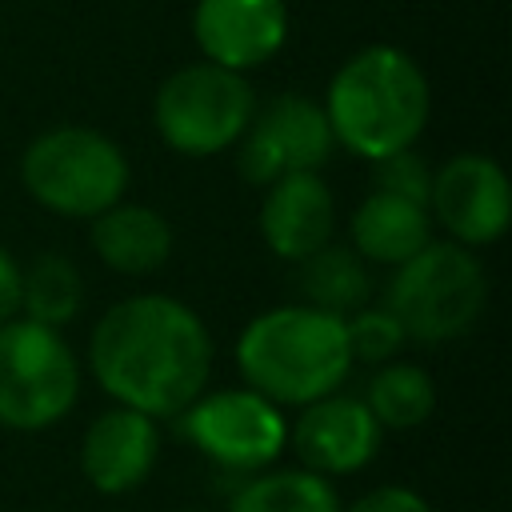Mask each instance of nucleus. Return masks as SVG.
<instances>
[{"label":"nucleus","mask_w":512,"mask_h":512,"mask_svg":"<svg viewBox=\"0 0 512 512\" xmlns=\"http://www.w3.org/2000/svg\"><path fill=\"white\" fill-rule=\"evenodd\" d=\"M20 272L24 268L16 264V256L0 244V324L20 316Z\"/></svg>","instance_id":"nucleus-24"},{"label":"nucleus","mask_w":512,"mask_h":512,"mask_svg":"<svg viewBox=\"0 0 512 512\" xmlns=\"http://www.w3.org/2000/svg\"><path fill=\"white\" fill-rule=\"evenodd\" d=\"M160 460V432L156 420L132 408L100 412L80 440V472L104 496H124L140 488Z\"/></svg>","instance_id":"nucleus-13"},{"label":"nucleus","mask_w":512,"mask_h":512,"mask_svg":"<svg viewBox=\"0 0 512 512\" xmlns=\"http://www.w3.org/2000/svg\"><path fill=\"white\" fill-rule=\"evenodd\" d=\"M236 368L252 392L280 404H312L340 392L352 372V344L340 316L280 304L244 324L236 340Z\"/></svg>","instance_id":"nucleus-2"},{"label":"nucleus","mask_w":512,"mask_h":512,"mask_svg":"<svg viewBox=\"0 0 512 512\" xmlns=\"http://www.w3.org/2000/svg\"><path fill=\"white\" fill-rule=\"evenodd\" d=\"M180 416L188 440L212 464L232 472L268 468L288 444V424L280 408L252 388H224L212 396H196Z\"/></svg>","instance_id":"nucleus-8"},{"label":"nucleus","mask_w":512,"mask_h":512,"mask_svg":"<svg viewBox=\"0 0 512 512\" xmlns=\"http://www.w3.org/2000/svg\"><path fill=\"white\" fill-rule=\"evenodd\" d=\"M192 36L208 64L244 72L272 60L288 36L284 0H200Z\"/></svg>","instance_id":"nucleus-12"},{"label":"nucleus","mask_w":512,"mask_h":512,"mask_svg":"<svg viewBox=\"0 0 512 512\" xmlns=\"http://www.w3.org/2000/svg\"><path fill=\"white\" fill-rule=\"evenodd\" d=\"M228 512H340V496L328 476L308 468H280L252 476L232 496Z\"/></svg>","instance_id":"nucleus-20"},{"label":"nucleus","mask_w":512,"mask_h":512,"mask_svg":"<svg viewBox=\"0 0 512 512\" xmlns=\"http://www.w3.org/2000/svg\"><path fill=\"white\" fill-rule=\"evenodd\" d=\"M380 424L368 412V404L360 396H320L312 404H304V412L296 416L288 440L300 456V464L316 476H352L360 472L376 448H380Z\"/></svg>","instance_id":"nucleus-11"},{"label":"nucleus","mask_w":512,"mask_h":512,"mask_svg":"<svg viewBox=\"0 0 512 512\" xmlns=\"http://www.w3.org/2000/svg\"><path fill=\"white\" fill-rule=\"evenodd\" d=\"M96 384L152 420L180 416L212 376V336L204 320L172 296L144 292L112 304L88 340Z\"/></svg>","instance_id":"nucleus-1"},{"label":"nucleus","mask_w":512,"mask_h":512,"mask_svg":"<svg viewBox=\"0 0 512 512\" xmlns=\"http://www.w3.org/2000/svg\"><path fill=\"white\" fill-rule=\"evenodd\" d=\"M380 428H416L436 408V384L420 364L388 360L368 380V392L360 396Z\"/></svg>","instance_id":"nucleus-19"},{"label":"nucleus","mask_w":512,"mask_h":512,"mask_svg":"<svg viewBox=\"0 0 512 512\" xmlns=\"http://www.w3.org/2000/svg\"><path fill=\"white\" fill-rule=\"evenodd\" d=\"M240 144V176L248 184H272L288 172H316L332 156V128L316 100L284 92L252 112Z\"/></svg>","instance_id":"nucleus-9"},{"label":"nucleus","mask_w":512,"mask_h":512,"mask_svg":"<svg viewBox=\"0 0 512 512\" xmlns=\"http://www.w3.org/2000/svg\"><path fill=\"white\" fill-rule=\"evenodd\" d=\"M336 204L320 172H288L268 184L260 204V236L280 260H304L332 244Z\"/></svg>","instance_id":"nucleus-14"},{"label":"nucleus","mask_w":512,"mask_h":512,"mask_svg":"<svg viewBox=\"0 0 512 512\" xmlns=\"http://www.w3.org/2000/svg\"><path fill=\"white\" fill-rule=\"evenodd\" d=\"M176 512H192V508H176Z\"/></svg>","instance_id":"nucleus-25"},{"label":"nucleus","mask_w":512,"mask_h":512,"mask_svg":"<svg viewBox=\"0 0 512 512\" xmlns=\"http://www.w3.org/2000/svg\"><path fill=\"white\" fill-rule=\"evenodd\" d=\"M488 300V276L472 248L452 240H428L404 260L388 284V312L400 320L408 340L444 344L464 336Z\"/></svg>","instance_id":"nucleus-4"},{"label":"nucleus","mask_w":512,"mask_h":512,"mask_svg":"<svg viewBox=\"0 0 512 512\" xmlns=\"http://www.w3.org/2000/svg\"><path fill=\"white\" fill-rule=\"evenodd\" d=\"M96 256L124 276H148L164 268L172 256V228L168 220L148 204H112L100 216H92L88 232Z\"/></svg>","instance_id":"nucleus-15"},{"label":"nucleus","mask_w":512,"mask_h":512,"mask_svg":"<svg viewBox=\"0 0 512 512\" xmlns=\"http://www.w3.org/2000/svg\"><path fill=\"white\" fill-rule=\"evenodd\" d=\"M428 216L452 236V244L480 248L508 232L512 220V188L504 168L492 156H452L432 172Z\"/></svg>","instance_id":"nucleus-10"},{"label":"nucleus","mask_w":512,"mask_h":512,"mask_svg":"<svg viewBox=\"0 0 512 512\" xmlns=\"http://www.w3.org/2000/svg\"><path fill=\"white\" fill-rule=\"evenodd\" d=\"M256 112L244 72L220 64H188L172 72L152 104L160 140L180 156H216L236 144Z\"/></svg>","instance_id":"nucleus-7"},{"label":"nucleus","mask_w":512,"mask_h":512,"mask_svg":"<svg viewBox=\"0 0 512 512\" xmlns=\"http://www.w3.org/2000/svg\"><path fill=\"white\" fill-rule=\"evenodd\" d=\"M372 192H388V196H400V200H412V204L428 208L432 168L412 148L392 152L384 160H372Z\"/></svg>","instance_id":"nucleus-22"},{"label":"nucleus","mask_w":512,"mask_h":512,"mask_svg":"<svg viewBox=\"0 0 512 512\" xmlns=\"http://www.w3.org/2000/svg\"><path fill=\"white\" fill-rule=\"evenodd\" d=\"M340 512H432V508L416 488L384 484V488L364 492L360 500H352V508H340Z\"/></svg>","instance_id":"nucleus-23"},{"label":"nucleus","mask_w":512,"mask_h":512,"mask_svg":"<svg viewBox=\"0 0 512 512\" xmlns=\"http://www.w3.org/2000/svg\"><path fill=\"white\" fill-rule=\"evenodd\" d=\"M20 180L36 204L56 216L92 220L120 204L128 188L124 152L96 128L64 124L40 132L20 160Z\"/></svg>","instance_id":"nucleus-5"},{"label":"nucleus","mask_w":512,"mask_h":512,"mask_svg":"<svg viewBox=\"0 0 512 512\" xmlns=\"http://www.w3.org/2000/svg\"><path fill=\"white\" fill-rule=\"evenodd\" d=\"M324 116L332 140L364 160H384L416 144L428 124V80L392 44L360 48L328 84Z\"/></svg>","instance_id":"nucleus-3"},{"label":"nucleus","mask_w":512,"mask_h":512,"mask_svg":"<svg viewBox=\"0 0 512 512\" xmlns=\"http://www.w3.org/2000/svg\"><path fill=\"white\" fill-rule=\"evenodd\" d=\"M80 308H84V276L68 256L44 252L40 260H32V268L20 272L24 320L60 332L64 324H72L80 316Z\"/></svg>","instance_id":"nucleus-18"},{"label":"nucleus","mask_w":512,"mask_h":512,"mask_svg":"<svg viewBox=\"0 0 512 512\" xmlns=\"http://www.w3.org/2000/svg\"><path fill=\"white\" fill-rule=\"evenodd\" d=\"M348 344H352V360H368V364H388L400 348H404V328L400 320L380 304V308H356L348 320Z\"/></svg>","instance_id":"nucleus-21"},{"label":"nucleus","mask_w":512,"mask_h":512,"mask_svg":"<svg viewBox=\"0 0 512 512\" xmlns=\"http://www.w3.org/2000/svg\"><path fill=\"white\" fill-rule=\"evenodd\" d=\"M80 396V368L56 328L32 320L0 324V424L44 432Z\"/></svg>","instance_id":"nucleus-6"},{"label":"nucleus","mask_w":512,"mask_h":512,"mask_svg":"<svg viewBox=\"0 0 512 512\" xmlns=\"http://www.w3.org/2000/svg\"><path fill=\"white\" fill-rule=\"evenodd\" d=\"M300 296L308 308L348 320L372 296V276L352 244H324L300 260Z\"/></svg>","instance_id":"nucleus-17"},{"label":"nucleus","mask_w":512,"mask_h":512,"mask_svg":"<svg viewBox=\"0 0 512 512\" xmlns=\"http://www.w3.org/2000/svg\"><path fill=\"white\" fill-rule=\"evenodd\" d=\"M428 240H432V216L424 204L388 192H368L352 212V252L360 260L400 268Z\"/></svg>","instance_id":"nucleus-16"}]
</instances>
